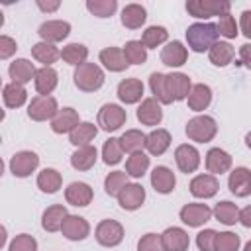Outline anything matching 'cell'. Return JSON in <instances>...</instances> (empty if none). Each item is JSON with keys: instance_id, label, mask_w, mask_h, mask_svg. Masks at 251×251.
<instances>
[{"instance_id": "8992f818", "label": "cell", "mask_w": 251, "mask_h": 251, "mask_svg": "<svg viewBox=\"0 0 251 251\" xmlns=\"http://www.w3.org/2000/svg\"><path fill=\"white\" fill-rule=\"evenodd\" d=\"M124 239V227L116 220H102L96 226V241L104 247H116Z\"/></svg>"}, {"instance_id": "30bf717a", "label": "cell", "mask_w": 251, "mask_h": 251, "mask_svg": "<svg viewBox=\"0 0 251 251\" xmlns=\"http://www.w3.org/2000/svg\"><path fill=\"white\" fill-rule=\"evenodd\" d=\"M143 200H145V188L137 182H131V184L127 182L118 194V202L124 210H137L143 204Z\"/></svg>"}, {"instance_id": "cb8c5ba5", "label": "cell", "mask_w": 251, "mask_h": 251, "mask_svg": "<svg viewBox=\"0 0 251 251\" xmlns=\"http://www.w3.org/2000/svg\"><path fill=\"white\" fill-rule=\"evenodd\" d=\"M161 61L167 67H180L186 63V47L180 41H171L161 51Z\"/></svg>"}, {"instance_id": "680465c9", "label": "cell", "mask_w": 251, "mask_h": 251, "mask_svg": "<svg viewBox=\"0 0 251 251\" xmlns=\"http://www.w3.org/2000/svg\"><path fill=\"white\" fill-rule=\"evenodd\" d=\"M37 6H39L43 12H53V10L59 8V2H57V0H55V2H43V0H39Z\"/></svg>"}, {"instance_id": "6f0895ef", "label": "cell", "mask_w": 251, "mask_h": 251, "mask_svg": "<svg viewBox=\"0 0 251 251\" xmlns=\"http://www.w3.org/2000/svg\"><path fill=\"white\" fill-rule=\"evenodd\" d=\"M239 222H241L245 227H251V206L239 210Z\"/></svg>"}, {"instance_id": "1f68e13d", "label": "cell", "mask_w": 251, "mask_h": 251, "mask_svg": "<svg viewBox=\"0 0 251 251\" xmlns=\"http://www.w3.org/2000/svg\"><path fill=\"white\" fill-rule=\"evenodd\" d=\"M98 133V127L90 122H80L73 131H71V143L76 145V147H84V145H90V141L96 137Z\"/></svg>"}, {"instance_id": "d590c367", "label": "cell", "mask_w": 251, "mask_h": 251, "mask_svg": "<svg viewBox=\"0 0 251 251\" xmlns=\"http://www.w3.org/2000/svg\"><path fill=\"white\" fill-rule=\"evenodd\" d=\"M61 182H63L61 173L55 171V169H43V171L37 175V186H39L43 192H47V194L57 192V190L61 188Z\"/></svg>"}, {"instance_id": "bcb514c9", "label": "cell", "mask_w": 251, "mask_h": 251, "mask_svg": "<svg viewBox=\"0 0 251 251\" xmlns=\"http://www.w3.org/2000/svg\"><path fill=\"white\" fill-rule=\"evenodd\" d=\"M167 37H169V33H167V29H165V27H161V25H151V27H147V29L143 31L141 43H143L145 47L153 49V47H157V45L165 43V41H167Z\"/></svg>"}, {"instance_id": "9a60e30c", "label": "cell", "mask_w": 251, "mask_h": 251, "mask_svg": "<svg viewBox=\"0 0 251 251\" xmlns=\"http://www.w3.org/2000/svg\"><path fill=\"white\" fill-rule=\"evenodd\" d=\"M220 182L214 175H198L190 180V192L196 198H210L218 192Z\"/></svg>"}, {"instance_id": "7bdbcfd3", "label": "cell", "mask_w": 251, "mask_h": 251, "mask_svg": "<svg viewBox=\"0 0 251 251\" xmlns=\"http://www.w3.org/2000/svg\"><path fill=\"white\" fill-rule=\"evenodd\" d=\"M124 53L131 65H143L147 61V47L141 41H127L124 47Z\"/></svg>"}, {"instance_id": "e575fe53", "label": "cell", "mask_w": 251, "mask_h": 251, "mask_svg": "<svg viewBox=\"0 0 251 251\" xmlns=\"http://www.w3.org/2000/svg\"><path fill=\"white\" fill-rule=\"evenodd\" d=\"M2 98H4V104L8 108H20L25 98H27V92L24 88V84H18V82H10L4 86V92H2Z\"/></svg>"}, {"instance_id": "ee69618b", "label": "cell", "mask_w": 251, "mask_h": 251, "mask_svg": "<svg viewBox=\"0 0 251 251\" xmlns=\"http://www.w3.org/2000/svg\"><path fill=\"white\" fill-rule=\"evenodd\" d=\"M122 155H124V149L120 145V139L118 137H110L104 147H102V157H104V163L106 165H118L122 161Z\"/></svg>"}, {"instance_id": "f35d334b", "label": "cell", "mask_w": 251, "mask_h": 251, "mask_svg": "<svg viewBox=\"0 0 251 251\" xmlns=\"http://www.w3.org/2000/svg\"><path fill=\"white\" fill-rule=\"evenodd\" d=\"M149 86H151V92L155 94V98L163 104H171L173 102V96L169 94V88H167V75H161V73H153L149 76Z\"/></svg>"}, {"instance_id": "836d02e7", "label": "cell", "mask_w": 251, "mask_h": 251, "mask_svg": "<svg viewBox=\"0 0 251 251\" xmlns=\"http://www.w3.org/2000/svg\"><path fill=\"white\" fill-rule=\"evenodd\" d=\"M31 55H33V59H37V61L43 63L45 67H49L51 63H55V61L61 57L59 49H57L53 43H47V41L35 43V45L31 47Z\"/></svg>"}, {"instance_id": "f1b7e54d", "label": "cell", "mask_w": 251, "mask_h": 251, "mask_svg": "<svg viewBox=\"0 0 251 251\" xmlns=\"http://www.w3.org/2000/svg\"><path fill=\"white\" fill-rule=\"evenodd\" d=\"M171 145V133L167 129H153L147 139H145V147L151 155H163Z\"/></svg>"}, {"instance_id": "ac0fdd59", "label": "cell", "mask_w": 251, "mask_h": 251, "mask_svg": "<svg viewBox=\"0 0 251 251\" xmlns=\"http://www.w3.org/2000/svg\"><path fill=\"white\" fill-rule=\"evenodd\" d=\"M229 167H231V157L224 149L214 147V149H210L206 153V169H208V173L222 175V173L229 171Z\"/></svg>"}, {"instance_id": "e0dca14e", "label": "cell", "mask_w": 251, "mask_h": 251, "mask_svg": "<svg viewBox=\"0 0 251 251\" xmlns=\"http://www.w3.org/2000/svg\"><path fill=\"white\" fill-rule=\"evenodd\" d=\"M167 88H169V94L173 96V100H184V98H188V94L192 90L190 78L182 73L167 75Z\"/></svg>"}, {"instance_id": "7402d4cb", "label": "cell", "mask_w": 251, "mask_h": 251, "mask_svg": "<svg viewBox=\"0 0 251 251\" xmlns=\"http://www.w3.org/2000/svg\"><path fill=\"white\" fill-rule=\"evenodd\" d=\"M78 126V114L73 108H63L57 112V116L51 120V129L55 133H67L73 131Z\"/></svg>"}, {"instance_id": "4fadbf2b", "label": "cell", "mask_w": 251, "mask_h": 251, "mask_svg": "<svg viewBox=\"0 0 251 251\" xmlns=\"http://www.w3.org/2000/svg\"><path fill=\"white\" fill-rule=\"evenodd\" d=\"M175 161L182 173H194L200 165V153L192 145H178L175 151Z\"/></svg>"}, {"instance_id": "f6af8a7d", "label": "cell", "mask_w": 251, "mask_h": 251, "mask_svg": "<svg viewBox=\"0 0 251 251\" xmlns=\"http://www.w3.org/2000/svg\"><path fill=\"white\" fill-rule=\"evenodd\" d=\"M126 184H127V173H124V171H114V173H110V175L106 176V180H104V190H106L108 196H118L120 190H122Z\"/></svg>"}, {"instance_id": "ba28073f", "label": "cell", "mask_w": 251, "mask_h": 251, "mask_svg": "<svg viewBox=\"0 0 251 251\" xmlns=\"http://www.w3.org/2000/svg\"><path fill=\"white\" fill-rule=\"evenodd\" d=\"M37 165H39V157H37L33 151H20V153H16V155L12 157V161H10V171H12L14 176L24 178V176L31 175V173L37 169Z\"/></svg>"}, {"instance_id": "60d3db41", "label": "cell", "mask_w": 251, "mask_h": 251, "mask_svg": "<svg viewBox=\"0 0 251 251\" xmlns=\"http://www.w3.org/2000/svg\"><path fill=\"white\" fill-rule=\"evenodd\" d=\"M147 167H149V157H147L145 153H141V151L131 153L129 159L126 161V171H127V175L133 176V178L143 176L145 171H147Z\"/></svg>"}, {"instance_id": "f907efd6", "label": "cell", "mask_w": 251, "mask_h": 251, "mask_svg": "<svg viewBox=\"0 0 251 251\" xmlns=\"http://www.w3.org/2000/svg\"><path fill=\"white\" fill-rule=\"evenodd\" d=\"M10 251H37V241L27 233H20L12 239Z\"/></svg>"}, {"instance_id": "6da1fadb", "label": "cell", "mask_w": 251, "mask_h": 251, "mask_svg": "<svg viewBox=\"0 0 251 251\" xmlns=\"http://www.w3.org/2000/svg\"><path fill=\"white\" fill-rule=\"evenodd\" d=\"M218 25L216 24H192L188 25L186 29V41H188V47L196 53H204V51H210L216 43H218Z\"/></svg>"}, {"instance_id": "8d00e7d4", "label": "cell", "mask_w": 251, "mask_h": 251, "mask_svg": "<svg viewBox=\"0 0 251 251\" xmlns=\"http://www.w3.org/2000/svg\"><path fill=\"white\" fill-rule=\"evenodd\" d=\"M208 55H210V61H212L216 67H226V65L231 63L235 51H233V47H231L227 41H218V43L210 49Z\"/></svg>"}, {"instance_id": "d6a6232c", "label": "cell", "mask_w": 251, "mask_h": 251, "mask_svg": "<svg viewBox=\"0 0 251 251\" xmlns=\"http://www.w3.org/2000/svg\"><path fill=\"white\" fill-rule=\"evenodd\" d=\"M94 163H96V147H92V145L78 147V149L71 155V165H73L76 171H88Z\"/></svg>"}, {"instance_id": "5b68a950", "label": "cell", "mask_w": 251, "mask_h": 251, "mask_svg": "<svg viewBox=\"0 0 251 251\" xmlns=\"http://www.w3.org/2000/svg\"><path fill=\"white\" fill-rule=\"evenodd\" d=\"M57 100L53 96H35L29 102L27 108V116L33 122H45V120H53L57 116Z\"/></svg>"}, {"instance_id": "f546056e", "label": "cell", "mask_w": 251, "mask_h": 251, "mask_svg": "<svg viewBox=\"0 0 251 251\" xmlns=\"http://www.w3.org/2000/svg\"><path fill=\"white\" fill-rule=\"evenodd\" d=\"M145 18H147V12L143 6L139 4H127L124 10H122V24L129 29H137L145 24Z\"/></svg>"}, {"instance_id": "7a4b0ae2", "label": "cell", "mask_w": 251, "mask_h": 251, "mask_svg": "<svg viewBox=\"0 0 251 251\" xmlns=\"http://www.w3.org/2000/svg\"><path fill=\"white\" fill-rule=\"evenodd\" d=\"M75 84L84 92H94L104 84V73L94 63H82L75 69Z\"/></svg>"}, {"instance_id": "11a10c76", "label": "cell", "mask_w": 251, "mask_h": 251, "mask_svg": "<svg viewBox=\"0 0 251 251\" xmlns=\"http://www.w3.org/2000/svg\"><path fill=\"white\" fill-rule=\"evenodd\" d=\"M241 31L245 37L251 39V10H245L241 14Z\"/></svg>"}, {"instance_id": "7dc6e473", "label": "cell", "mask_w": 251, "mask_h": 251, "mask_svg": "<svg viewBox=\"0 0 251 251\" xmlns=\"http://www.w3.org/2000/svg\"><path fill=\"white\" fill-rule=\"evenodd\" d=\"M86 8H88L90 14L98 16V18H110L116 12L118 2L116 0H88Z\"/></svg>"}, {"instance_id": "44dd1931", "label": "cell", "mask_w": 251, "mask_h": 251, "mask_svg": "<svg viewBox=\"0 0 251 251\" xmlns=\"http://www.w3.org/2000/svg\"><path fill=\"white\" fill-rule=\"evenodd\" d=\"M151 184H153V188L157 192L169 194V192H173V188L176 184L175 173L169 167H155L153 173H151Z\"/></svg>"}, {"instance_id": "91938a15", "label": "cell", "mask_w": 251, "mask_h": 251, "mask_svg": "<svg viewBox=\"0 0 251 251\" xmlns=\"http://www.w3.org/2000/svg\"><path fill=\"white\" fill-rule=\"evenodd\" d=\"M245 145H247V147L251 149V131H249V133L245 135Z\"/></svg>"}, {"instance_id": "4dcf8cb0", "label": "cell", "mask_w": 251, "mask_h": 251, "mask_svg": "<svg viewBox=\"0 0 251 251\" xmlns=\"http://www.w3.org/2000/svg\"><path fill=\"white\" fill-rule=\"evenodd\" d=\"M57 86V73L51 67H43L35 73V88L39 96H49Z\"/></svg>"}, {"instance_id": "484cf974", "label": "cell", "mask_w": 251, "mask_h": 251, "mask_svg": "<svg viewBox=\"0 0 251 251\" xmlns=\"http://www.w3.org/2000/svg\"><path fill=\"white\" fill-rule=\"evenodd\" d=\"M118 96L126 104H135L143 96V84L137 78H126L118 84Z\"/></svg>"}, {"instance_id": "2e32d148", "label": "cell", "mask_w": 251, "mask_h": 251, "mask_svg": "<svg viewBox=\"0 0 251 251\" xmlns=\"http://www.w3.org/2000/svg\"><path fill=\"white\" fill-rule=\"evenodd\" d=\"M100 63L108 71H114V73H122L129 65L124 49H120V47H106V49H102L100 51Z\"/></svg>"}, {"instance_id": "ab89813d", "label": "cell", "mask_w": 251, "mask_h": 251, "mask_svg": "<svg viewBox=\"0 0 251 251\" xmlns=\"http://www.w3.org/2000/svg\"><path fill=\"white\" fill-rule=\"evenodd\" d=\"M145 139H147V135L141 133L139 129H127L120 137V145L126 153H137L141 147H145Z\"/></svg>"}, {"instance_id": "9c48e42d", "label": "cell", "mask_w": 251, "mask_h": 251, "mask_svg": "<svg viewBox=\"0 0 251 251\" xmlns=\"http://www.w3.org/2000/svg\"><path fill=\"white\" fill-rule=\"evenodd\" d=\"M212 218V210L206 206V204H186L180 208V220L190 226V227H198V226H204L208 220Z\"/></svg>"}, {"instance_id": "f5cc1de1", "label": "cell", "mask_w": 251, "mask_h": 251, "mask_svg": "<svg viewBox=\"0 0 251 251\" xmlns=\"http://www.w3.org/2000/svg\"><path fill=\"white\" fill-rule=\"evenodd\" d=\"M216 235L218 231L214 229H204L196 235V245L200 251H214V243H216Z\"/></svg>"}, {"instance_id": "5bb4252c", "label": "cell", "mask_w": 251, "mask_h": 251, "mask_svg": "<svg viewBox=\"0 0 251 251\" xmlns=\"http://www.w3.org/2000/svg\"><path fill=\"white\" fill-rule=\"evenodd\" d=\"M61 231H63V235H65L67 239H71V241H80V239H84V237L88 235L90 226H88V222H86L84 218H80V216H67L65 222H63V226H61Z\"/></svg>"}, {"instance_id": "ffe728a7", "label": "cell", "mask_w": 251, "mask_h": 251, "mask_svg": "<svg viewBox=\"0 0 251 251\" xmlns=\"http://www.w3.org/2000/svg\"><path fill=\"white\" fill-rule=\"evenodd\" d=\"M137 120L143 126H157L163 120V110L155 98H145L137 108Z\"/></svg>"}, {"instance_id": "8fae6325", "label": "cell", "mask_w": 251, "mask_h": 251, "mask_svg": "<svg viewBox=\"0 0 251 251\" xmlns=\"http://www.w3.org/2000/svg\"><path fill=\"white\" fill-rule=\"evenodd\" d=\"M69 33H71V24L69 22H63V20H49V22H43L39 25V35L47 43L63 41Z\"/></svg>"}, {"instance_id": "4316f807", "label": "cell", "mask_w": 251, "mask_h": 251, "mask_svg": "<svg viewBox=\"0 0 251 251\" xmlns=\"http://www.w3.org/2000/svg\"><path fill=\"white\" fill-rule=\"evenodd\" d=\"M8 73H10L12 82L25 84V82H29L31 78H35V73H37V71L33 69V63H29L27 59H16V61L10 65Z\"/></svg>"}, {"instance_id": "52a82bcc", "label": "cell", "mask_w": 251, "mask_h": 251, "mask_svg": "<svg viewBox=\"0 0 251 251\" xmlns=\"http://www.w3.org/2000/svg\"><path fill=\"white\" fill-rule=\"evenodd\" d=\"M126 110L118 104H104L98 112V126L104 131H116L126 124Z\"/></svg>"}, {"instance_id": "83f0119b", "label": "cell", "mask_w": 251, "mask_h": 251, "mask_svg": "<svg viewBox=\"0 0 251 251\" xmlns=\"http://www.w3.org/2000/svg\"><path fill=\"white\" fill-rule=\"evenodd\" d=\"M212 102V90L208 84H194L188 94V108L194 112H202Z\"/></svg>"}, {"instance_id": "7c38bea8", "label": "cell", "mask_w": 251, "mask_h": 251, "mask_svg": "<svg viewBox=\"0 0 251 251\" xmlns=\"http://www.w3.org/2000/svg\"><path fill=\"white\" fill-rule=\"evenodd\" d=\"M227 186L231 190V194L235 196H249L251 194V171L245 167H237L229 173L227 178Z\"/></svg>"}, {"instance_id": "603a6c76", "label": "cell", "mask_w": 251, "mask_h": 251, "mask_svg": "<svg viewBox=\"0 0 251 251\" xmlns=\"http://www.w3.org/2000/svg\"><path fill=\"white\" fill-rule=\"evenodd\" d=\"M65 198L73 206H88L92 200V188L86 182H71L65 190Z\"/></svg>"}, {"instance_id": "94428289", "label": "cell", "mask_w": 251, "mask_h": 251, "mask_svg": "<svg viewBox=\"0 0 251 251\" xmlns=\"http://www.w3.org/2000/svg\"><path fill=\"white\" fill-rule=\"evenodd\" d=\"M243 251H251V241H249V243L245 245V249H243Z\"/></svg>"}, {"instance_id": "3957f363", "label": "cell", "mask_w": 251, "mask_h": 251, "mask_svg": "<svg viewBox=\"0 0 251 251\" xmlns=\"http://www.w3.org/2000/svg\"><path fill=\"white\" fill-rule=\"evenodd\" d=\"M216 133H218V126H216V120L210 116H196L186 124V135L192 141L208 143L214 139Z\"/></svg>"}, {"instance_id": "d4e9b609", "label": "cell", "mask_w": 251, "mask_h": 251, "mask_svg": "<svg viewBox=\"0 0 251 251\" xmlns=\"http://www.w3.org/2000/svg\"><path fill=\"white\" fill-rule=\"evenodd\" d=\"M67 216H69V214H67V208H65L63 204H53V206H49V208L43 212L41 226H43L45 231H51V233H53V231H59Z\"/></svg>"}, {"instance_id": "816d5d0a", "label": "cell", "mask_w": 251, "mask_h": 251, "mask_svg": "<svg viewBox=\"0 0 251 251\" xmlns=\"http://www.w3.org/2000/svg\"><path fill=\"white\" fill-rule=\"evenodd\" d=\"M218 31H220V35L229 37V39L237 37V24H235V20H233L231 14H224V16H220Z\"/></svg>"}, {"instance_id": "9f6ffc18", "label": "cell", "mask_w": 251, "mask_h": 251, "mask_svg": "<svg viewBox=\"0 0 251 251\" xmlns=\"http://www.w3.org/2000/svg\"><path fill=\"white\" fill-rule=\"evenodd\" d=\"M239 59L247 69H251V43H245L239 47Z\"/></svg>"}, {"instance_id": "db71d44e", "label": "cell", "mask_w": 251, "mask_h": 251, "mask_svg": "<svg viewBox=\"0 0 251 251\" xmlns=\"http://www.w3.org/2000/svg\"><path fill=\"white\" fill-rule=\"evenodd\" d=\"M14 51H16V41L8 35H2L0 37V59H8Z\"/></svg>"}, {"instance_id": "b9f144b4", "label": "cell", "mask_w": 251, "mask_h": 251, "mask_svg": "<svg viewBox=\"0 0 251 251\" xmlns=\"http://www.w3.org/2000/svg\"><path fill=\"white\" fill-rule=\"evenodd\" d=\"M86 55H88V49L84 45H80V43H69L61 51L63 61L69 63V65H76V67L82 65V63H86Z\"/></svg>"}, {"instance_id": "c3c4849f", "label": "cell", "mask_w": 251, "mask_h": 251, "mask_svg": "<svg viewBox=\"0 0 251 251\" xmlns=\"http://www.w3.org/2000/svg\"><path fill=\"white\" fill-rule=\"evenodd\" d=\"M239 235L231 233V231H222L216 235V243H214V251H237L239 249Z\"/></svg>"}, {"instance_id": "74e56055", "label": "cell", "mask_w": 251, "mask_h": 251, "mask_svg": "<svg viewBox=\"0 0 251 251\" xmlns=\"http://www.w3.org/2000/svg\"><path fill=\"white\" fill-rule=\"evenodd\" d=\"M214 216L218 222L226 224V226H233L235 222H239V210L233 202L229 200H224V202H218L216 208H214Z\"/></svg>"}, {"instance_id": "681fc988", "label": "cell", "mask_w": 251, "mask_h": 251, "mask_svg": "<svg viewBox=\"0 0 251 251\" xmlns=\"http://www.w3.org/2000/svg\"><path fill=\"white\" fill-rule=\"evenodd\" d=\"M137 251H167L163 245V237L157 233H145L139 243H137Z\"/></svg>"}, {"instance_id": "d6986e66", "label": "cell", "mask_w": 251, "mask_h": 251, "mask_svg": "<svg viewBox=\"0 0 251 251\" xmlns=\"http://www.w3.org/2000/svg\"><path fill=\"white\" fill-rule=\"evenodd\" d=\"M161 237H163V245L167 251H186L190 245L188 233L180 227H169L161 233Z\"/></svg>"}, {"instance_id": "277c9868", "label": "cell", "mask_w": 251, "mask_h": 251, "mask_svg": "<svg viewBox=\"0 0 251 251\" xmlns=\"http://www.w3.org/2000/svg\"><path fill=\"white\" fill-rule=\"evenodd\" d=\"M229 2L218 0H190L186 2V12L194 18H210V16H224L229 14Z\"/></svg>"}]
</instances>
